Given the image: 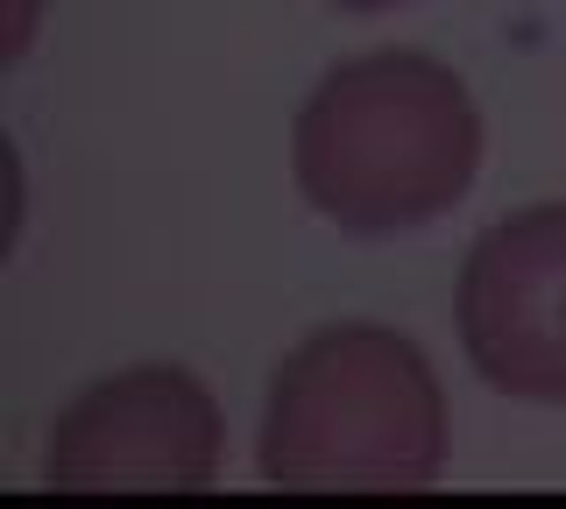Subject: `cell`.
<instances>
[{
  "mask_svg": "<svg viewBox=\"0 0 566 509\" xmlns=\"http://www.w3.org/2000/svg\"><path fill=\"white\" fill-rule=\"evenodd\" d=\"M482 170V114L424 50L347 57L291 120V178L340 234H411L447 220Z\"/></svg>",
  "mask_w": 566,
  "mask_h": 509,
  "instance_id": "1",
  "label": "cell"
},
{
  "mask_svg": "<svg viewBox=\"0 0 566 509\" xmlns=\"http://www.w3.org/2000/svg\"><path fill=\"white\" fill-rule=\"evenodd\" d=\"M340 14H389V8H403V0H333Z\"/></svg>",
  "mask_w": 566,
  "mask_h": 509,
  "instance_id": "6",
  "label": "cell"
},
{
  "mask_svg": "<svg viewBox=\"0 0 566 509\" xmlns=\"http://www.w3.org/2000/svg\"><path fill=\"white\" fill-rule=\"evenodd\" d=\"M35 8H43V0H14L8 8V64H22V50L35 36Z\"/></svg>",
  "mask_w": 566,
  "mask_h": 509,
  "instance_id": "5",
  "label": "cell"
},
{
  "mask_svg": "<svg viewBox=\"0 0 566 509\" xmlns=\"http://www.w3.org/2000/svg\"><path fill=\"white\" fill-rule=\"evenodd\" d=\"M262 481L283 496H411L447 467V390L418 340L368 319L318 326L270 375Z\"/></svg>",
  "mask_w": 566,
  "mask_h": 509,
  "instance_id": "2",
  "label": "cell"
},
{
  "mask_svg": "<svg viewBox=\"0 0 566 509\" xmlns=\"http://www.w3.org/2000/svg\"><path fill=\"white\" fill-rule=\"evenodd\" d=\"M453 319L495 396L566 403V205H524L474 241Z\"/></svg>",
  "mask_w": 566,
  "mask_h": 509,
  "instance_id": "4",
  "label": "cell"
},
{
  "mask_svg": "<svg viewBox=\"0 0 566 509\" xmlns=\"http://www.w3.org/2000/svg\"><path fill=\"white\" fill-rule=\"evenodd\" d=\"M220 403L191 368L142 361L64 403L43 446L57 496H199L220 474Z\"/></svg>",
  "mask_w": 566,
  "mask_h": 509,
  "instance_id": "3",
  "label": "cell"
}]
</instances>
